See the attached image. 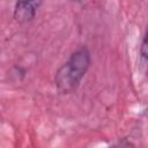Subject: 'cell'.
I'll return each instance as SVG.
<instances>
[{
	"label": "cell",
	"mask_w": 148,
	"mask_h": 148,
	"mask_svg": "<svg viewBox=\"0 0 148 148\" xmlns=\"http://www.w3.org/2000/svg\"><path fill=\"white\" fill-rule=\"evenodd\" d=\"M90 65V52L87 47L77 49L69 59L57 71L54 76L56 87L61 94L74 91L83 79Z\"/></svg>",
	"instance_id": "cell-1"
},
{
	"label": "cell",
	"mask_w": 148,
	"mask_h": 148,
	"mask_svg": "<svg viewBox=\"0 0 148 148\" xmlns=\"http://www.w3.org/2000/svg\"><path fill=\"white\" fill-rule=\"evenodd\" d=\"M42 5L40 1H18L14 8V18L20 23H25L31 21L38 7Z\"/></svg>",
	"instance_id": "cell-2"
},
{
	"label": "cell",
	"mask_w": 148,
	"mask_h": 148,
	"mask_svg": "<svg viewBox=\"0 0 148 148\" xmlns=\"http://www.w3.org/2000/svg\"><path fill=\"white\" fill-rule=\"evenodd\" d=\"M140 56L142 60L148 62V25H147V29H146V32H145V36H143V39L140 46Z\"/></svg>",
	"instance_id": "cell-3"
}]
</instances>
